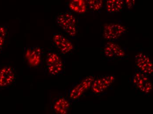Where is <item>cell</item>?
<instances>
[{
	"label": "cell",
	"instance_id": "obj_15",
	"mask_svg": "<svg viewBox=\"0 0 153 114\" xmlns=\"http://www.w3.org/2000/svg\"><path fill=\"white\" fill-rule=\"evenodd\" d=\"M88 8L94 11L100 10L102 7L103 0H85Z\"/></svg>",
	"mask_w": 153,
	"mask_h": 114
},
{
	"label": "cell",
	"instance_id": "obj_6",
	"mask_svg": "<svg viewBox=\"0 0 153 114\" xmlns=\"http://www.w3.org/2000/svg\"><path fill=\"white\" fill-rule=\"evenodd\" d=\"M114 75H104L95 79L91 86L92 93L96 95L102 94L114 82Z\"/></svg>",
	"mask_w": 153,
	"mask_h": 114
},
{
	"label": "cell",
	"instance_id": "obj_17",
	"mask_svg": "<svg viewBox=\"0 0 153 114\" xmlns=\"http://www.w3.org/2000/svg\"><path fill=\"white\" fill-rule=\"evenodd\" d=\"M125 1L128 8L131 9L135 7L136 0H125Z\"/></svg>",
	"mask_w": 153,
	"mask_h": 114
},
{
	"label": "cell",
	"instance_id": "obj_7",
	"mask_svg": "<svg viewBox=\"0 0 153 114\" xmlns=\"http://www.w3.org/2000/svg\"><path fill=\"white\" fill-rule=\"evenodd\" d=\"M135 63L140 72L148 76H152L153 63L147 54L143 52L138 53L135 55Z\"/></svg>",
	"mask_w": 153,
	"mask_h": 114
},
{
	"label": "cell",
	"instance_id": "obj_10",
	"mask_svg": "<svg viewBox=\"0 0 153 114\" xmlns=\"http://www.w3.org/2000/svg\"><path fill=\"white\" fill-rule=\"evenodd\" d=\"M25 57L29 65L32 67H37L42 64L43 58L42 49L37 46L26 49Z\"/></svg>",
	"mask_w": 153,
	"mask_h": 114
},
{
	"label": "cell",
	"instance_id": "obj_5",
	"mask_svg": "<svg viewBox=\"0 0 153 114\" xmlns=\"http://www.w3.org/2000/svg\"><path fill=\"white\" fill-rule=\"evenodd\" d=\"M126 31V27L120 24H107L103 28L102 35L106 40L114 41L119 39Z\"/></svg>",
	"mask_w": 153,
	"mask_h": 114
},
{
	"label": "cell",
	"instance_id": "obj_3",
	"mask_svg": "<svg viewBox=\"0 0 153 114\" xmlns=\"http://www.w3.org/2000/svg\"><path fill=\"white\" fill-rule=\"evenodd\" d=\"M132 83L137 89L144 94H150L153 90V83L149 76L137 70L132 76Z\"/></svg>",
	"mask_w": 153,
	"mask_h": 114
},
{
	"label": "cell",
	"instance_id": "obj_9",
	"mask_svg": "<svg viewBox=\"0 0 153 114\" xmlns=\"http://www.w3.org/2000/svg\"><path fill=\"white\" fill-rule=\"evenodd\" d=\"M52 41L54 46L62 54H68L73 50L74 45L72 43L61 34H54Z\"/></svg>",
	"mask_w": 153,
	"mask_h": 114
},
{
	"label": "cell",
	"instance_id": "obj_13",
	"mask_svg": "<svg viewBox=\"0 0 153 114\" xmlns=\"http://www.w3.org/2000/svg\"><path fill=\"white\" fill-rule=\"evenodd\" d=\"M124 0H107V11L109 13L121 12L124 5Z\"/></svg>",
	"mask_w": 153,
	"mask_h": 114
},
{
	"label": "cell",
	"instance_id": "obj_16",
	"mask_svg": "<svg viewBox=\"0 0 153 114\" xmlns=\"http://www.w3.org/2000/svg\"><path fill=\"white\" fill-rule=\"evenodd\" d=\"M7 34L8 33L7 27L6 26L0 25V52L4 47Z\"/></svg>",
	"mask_w": 153,
	"mask_h": 114
},
{
	"label": "cell",
	"instance_id": "obj_12",
	"mask_svg": "<svg viewBox=\"0 0 153 114\" xmlns=\"http://www.w3.org/2000/svg\"><path fill=\"white\" fill-rule=\"evenodd\" d=\"M71 104L68 100L63 97L56 99L53 105V110L56 113L68 114L70 111Z\"/></svg>",
	"mask_w": 153,
	"mask_h": 114
},
{
	"label": "cell",
	"instance_id": "obj_8",
	"mask_svg": "<svg viewBox=\"0 0 153 114\" xmlns=\"http://www.w3.org/2000/svg\"><path fill=\"white\" fill-rule=\"evenodd\" d=\"M104 53L107 59L111 61L124 59L127 57L123 49L113 41H110L105 45Z\"/></svg>",
	"mask_w": 153,
	"mask_h": 114
},
{
	"label": "cell",
	"instance_id": "obj_1",
	"mask_svg": "<svg viewBox=\"0 0 153 114\" xmlns=\"http://www.w3.org/2000/svg\"><path fill=\"white\" fill-rule=\"evenodd\" d=\"M57 23L62 29L71 38H74L78 31L76 19L71 13L59 14L56 19Z\"/></svg>",
	"mask_w": 153,
	"mask_h": 114
},
{
	"label": "cell",
	"instance_id": "obj_14",
	"mask_svg": "<svg viewBox=\"0 0 153 114\" xmlns=\"http://www.w3.org/2000/svg\"><path fill=\"white\" fill-rule=\"evenodd\" d=\"M86 3L85 0H71L69 8L71 10L77 13H84L86 12Z\"/></svg>",
	"mask_w": 153,
	"mask_h": 114
},
{
	"label": "cell",
	"instance_id": "obj_11",
	"mask_svg": "<svg viewBox=\"0 0 153 114\" xmlns=\"http://www.w3.org/2000/svg\"><path fill=\"white\" fill-rule=\"evenodd\" d=\"M16 74L11 67L5 66L0 69V87H6L15 80Z\"/></svg>",
	"mask_w": 153,
	"mask_h": 114
},
{
	"label": "cell",
	"instance_id": "obj_2",
	"mask_svg": "<svg viewBox=\"0 0 153 114\" xmlns=\"http://www.w3.org/2000/svg\"><path fill=\"white\" fill-rule=\"evenodd\" d=\"M46 68L48 74L52 76H57L62 73L64 64L57 53L48 51L46 58Z\"/></svg>",
	"mask_w": 153,
	"mask_h": 114
},
{
	"label": "cell",
	"instance_id": "obj_4",
	"mask_svg": "<svg viewBox=\"0 0 153 114\" xmlns=\"http://www.w3.org/2000/svg\"><path fill=\"white\" fill-rule=\"evenodd\" d=\"M95 79L93 76L87 77L81 82L75 85L69 92L70 100L75 101L81 98L85 93L91 89L92 82Z\"/></svg>",
	"mask_w": 153,
	"mask_h": 114
}]
</instances>
